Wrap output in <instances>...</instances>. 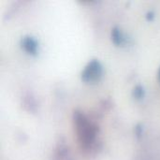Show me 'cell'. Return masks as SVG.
Returning <instances> with one entry per match:
<instances>
[{
    "label": "cell",
    "mask_w": 160,
    "mask_h": 160,
    "mask_svg": "<svg viewBox=\"0 0 160 160\" xmlns=\"http://www.w3.org/2000/svg\"><path fill=\"white\" fill-rule=\"evenodd\" d=\"M74 122L81 144L83 147H88L95 139V129L93 126L87 121L86 117L80 112H75Z\"/></svg>",
    "instance_id": "obj_1"
},
{
    "label": "cell",
    "mask_w": 160,
    "mask_h": 160,
    "mask_svg": "<svg viewBox=\"0 0 160 160\" xmlns=\"http://www.w3.org/2000/svg\"><path fill=\"white\" fill-rule=\"evenodd\" d=\"M102 68L99 64V62L94 60L88 64V66L85 68L82 74V78L84 82H93L98 79V77L101 75Z\"/></svg>",
    "instance_id": "obj_2"
},
{
    "label": "cell",
    "mask_w": 160,
    "mask_h": 160,
    "mask_svg": "<svg viewBox=\"0 0 160 160\" xmlns=\"http://www.w3.org/2000/svg\"><path fill=\"white\" fill-rule=\"evenodd\" d=\"M23 49L29 53H35L37 52V43L32 38H24L22 41Z\"/></svg>",
    "instance_id": "obj_3"
},
{
    "label": "cell",
    "mask_w": 160,
    "mask_h": 160,
    "mask_svg": "<svg viewBox=\"0 0 160 160\" xmlns=\"http://www.w3.org/2000/svg\"><path fill=\"white\" fill-rule=\"evenodd\" d=\"M112 40H113V42H114L115 44H117V45L122 44L124 38H123V37H122V35H121V32H120L118 29L115 28V29L112 30Z\"/></svg>",
    "instance_id": "obj_4"
},
{
    "label": "cell",
    "mask_w": 160,
    "mask_h": 160,
    "mask_svg": "<svg viewBox=\"0 0 160 160\" xmlns=\"http://www.w3.org/2000/svg\"><path fill=\"white\" fill-rule=\"evenodd\" d=\"M142 93H143V91H142V87H138V88L135 89V96H136L138 98H140L142 97Z\"/></svg>",
    "instance_id": "obj_5"
},
{
    "label": "cell",
    "mask_w": 160,
    "mask_h": 160,
    "mask_svg": "<svg viewBox=\"0 0 160 160\" xmlns=\"http://www.w3.org/2000/svg\"><path fill=\"white\" fill-rule=\"evenodd\" d=\"M159 76H160V71H159Z\"/></svg>",
    "instance_id": "obj_6"
}]
</instances>
